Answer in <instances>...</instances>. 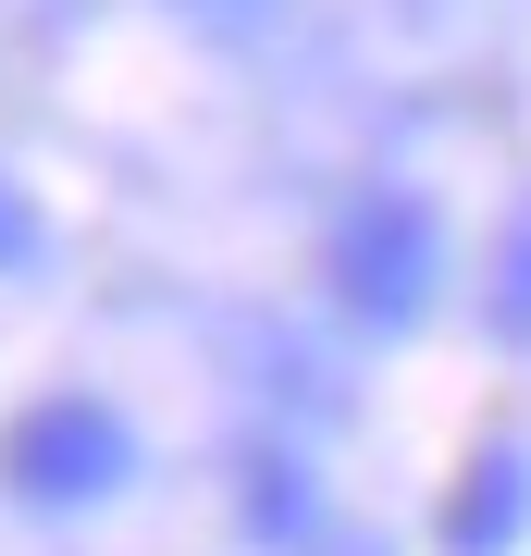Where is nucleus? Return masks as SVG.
I'll return each instance as SVG.
<instances>
[{"label": "nucleus", "instance_id": "nucleus-1", "mask_svg": "<svg viewBox=\"0 0 531 556\" xmlns=\"http://www.w3.org/2000/svg\"><path fill=\"white\" fill-rule=\"evenodd\" d=\"M433 273H445V236H433V199H408V186H371V199H346L334 223V298L358 321H420L433 309Z\"/></svg>", "mask_w": 531, "mask_h": 556}, {"label": "nucleus", "instance_id": "nucleus-2", "mask_svg": "<svg viewBox=\"0 0 531 556\" xmlns=\"http://www.w3.org/2000/svg\"><path fill=\"white\" fill-rule=\"evenodd\" d=\"M124 470H137V445H124V420L99 396H38L0 433V482H13L25 507H87V495H112Z\"/></svg>", "mask_w": 531, "mask_h": 556}, {"label": "nucleus", "instance_id": "nucleus-3", "mask_svg": "<svg viewBox=\"0 0 531 556\" xmlns=\"http://www.w3.org/2000/svg\"><path fill=\"white\" fill-rule=\"evenodd\" d=\"M519 532H531V457L482 445L470 482L445 495V556H519Z\"/></svg>", "mask_w": 531, "mask_h": 556}, {"label": "nucleus", "instance_id": "nucleus-4", "mask_svg": "<svg viewBox=\"0 0 531 556\" xmlns=\"http://www.w3.org/2000/svg\"><path fill=\"white\" fill-rule=\"evenodd\" d=\"M248 519H260V532H309V482H296L285 457H260V482H248Z\"/></svg>", "mask_w": 531, "mask_h": 556}, {"label": "nucleus", "instance_id": "nucleus-5", "mask_svg": "<svg viewBox=\"0 0 531 556\" xmlns=\"http://www.w3.org/2000/svg\"><path fill=\"white\" fill-rule=\"evenodd\" d=\"M494 321L531 346V211H519V236H507V285H494Z\"/></svg>", "mask_w": 531, "mask_h": 556}, {"label": "nucleus", "instance_id": "nucleus-6", "mask_svg": "<svg viewBox=\"0 0 531 556\" xmlns=\"http://www.w3.org/2000/svg\"><path fill=\"white\" fill-rule=\"evenodd\" d=\"M25 260H38V199L0 174V273H25Z\"/></svg>", "mask_w": 531, "mask_h": 556}]
</instances>
